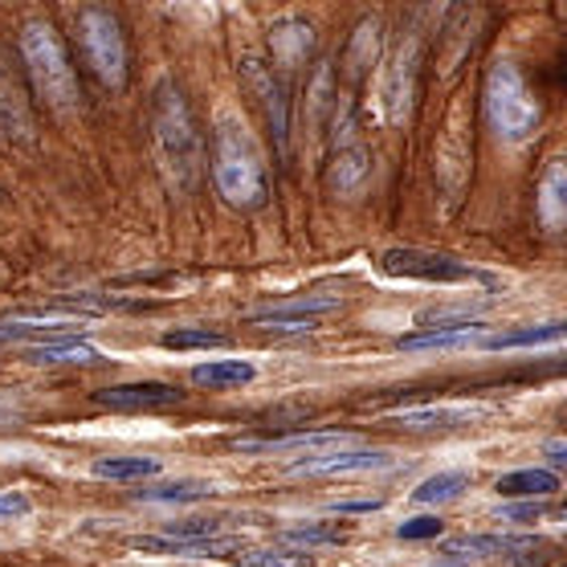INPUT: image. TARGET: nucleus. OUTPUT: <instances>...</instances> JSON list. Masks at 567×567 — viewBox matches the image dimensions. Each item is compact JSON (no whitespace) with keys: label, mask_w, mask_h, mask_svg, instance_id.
<instances>
[{"label":"nucleus","mask_w":567,"mask_h":567,"mask_svg":"<svg viewBox=\"0 0 567 567\" xmlns=\"http://www.w3.org/2000/svg\"><path fill=\"white\" fill-rule=\"evenodd\" d=\"M152 152L159 176L176 196H193L205 181V135L184 91L164 78L152 91Z\"/></svg>","instance_id":"obj_1"},{"label":"nucleus","mask_w":567,"mask_h":567,"mask_svg":"<svg viewBox=\"0 0 567 567\" xmlns=\"http://www.w3.org/2000/svg\"><path fill=\"white\" fill-rule=\"evenodd\" d=\"M213 184L225 205L254 213L270 200V172L254 131L237 115H220L213 127Z\"/></svg>","instance_id":"obj_2"},{"label":"nucleus","mask_w":567,"mask_h":567,"mask_svg":"<svg viewBox=\"0 0 567 567\" xmlns=\"http://www.w3.org/2000/svg\"><path fill=\"white\" fill-rule=\"evenodd\" d=\"M21 62H25V74L41 103L58 111V115H70L78 99H82L78 70L62 33L50 21H25V29H21Z\"/></svg>","instance_id":"obj_3"},{"label":"nucleus","mask_w":567,"mask_h":567,"mask_svg":"<svg viewBox=\"0 0 567 567\" xmlns=\"http://www.w3.org/2000/svg\"><path fill=\"white\" fill-rule=\"evenodd\" d=\"M482 103H486V123H491V131L503 143H527L539 135L543 103L511 58H498V62L491 65Z\"/></svg>","instance_id":"obj_4"},{"label":"nucleus","mask_w":567,"mask_h":567,"mask_svg":"<svg viewBox=\"0 0 567 567\" xmlns=\"http://www.w3.org/2000/svg\"><path fill=\"white\" fill-rule=\"evenodd\" d=\"M78 29V50H82V62L91 70L106 91H123L127 86V33L118 25V17L103 4H86L78 9L74 17Z\"/></svg>","instance_id":"obj_5"},{"label":"nucleus","mask_w":567,"mask_h":567,"mask_svg":"<svg viewBox=\"0 0 567 567\" xmlns=\"http://www.w3.org/2000/svg\"><path fill=\"white\" fill-rule=\"evenodd\" d=\"M380 270L392 274V278H416V282H470L477 278L465 261H453L445 254H429V249H388L380 258Z\"/></svg>","instance_id":"obj_6"},{"label":"nucleus","mask_w":567,"mask_h":567,"mask_svg":"<svg viewBox=\"0 0 567 567\" xmlns=\"http://www.w3.org/2000/svg\"><path fill=\"white\" fill-rule=\"evenodd\" d=\"M392 457L380 450H322V453H302L286 465V474L295 477H343V474H375L388 470Z\"/></svg>","instance_id":"obj_7"},{"label":"nucleus","mask_w":567,"mask_h":567,"mask_svg":"<svg viewBox=\"0 0 567 567\" xmlns=\"http://www.w3.org/2000/svg\"><path fill=\"white\" fill-rule=\"evenodd\" d=\"M241 82L246 91L258 99V106L266 111V123H270L274 140H278V152H286V135H290V106H286L282 82L274 78V70L261 58H246L241 62Z\"/></svg>","instance_id":"obj_8"},{"label":"nucleus","mask_w":567,"mask_h":567,"mask_svg":"<svg viewBox=\"0 0 567 567\" xmlns=\"http://www.w3.org/2000/svg\"><path fill=\"white\" fill-rule=\"evenodd\" d=\"M94 400L103 409H115V413H155V409L181 404L184 392L176 384H164V380H135V384L103 388V392H94Z\"/></svg>","instance_id":"obj_9"},{"label":"nucleus","mask_w":567,"mask_h":567,"mask_svg":"<svg viewBox=\"0 0 567 567\" xmlns=\"http://www.w3.org/2000/svg\"><path fill=\"white\" fill-rule=\"evenodd\" d=\"M331 310H339L336 295H307V298L278 302V307H270V310H258V315H249V322L270 327V331H315V327H319V315H331Z\"/></svg>","instance_id":"obj_10"},{"label":"nucleus","mask_w":567,"mask_h":567,"mask_svg":"<svg viewBox=\"0 0 567 567\" xmlns=\"http://www.w3.org/2000/svg\"><path fill=\"white\" fill-rule=\"evenodd\" d=\"M351 433L339 429H315V433H286V437H237V453H322V450H348Z\"/></svg>","instance_id":"obj_11"},{"label":"nucleus","mask_w":567,"mask_h":567,"mask_svg":"<svg viewBox=\"0 0 567 567\" xmlns=\"http://www.w3.org/2000/svg\"><path fill=\"white\" fill-rule=\"evenodd\" d=\"M315 45H319V33H315V25H310L307 17L286 13L270 25L274 65H282V70H298V65H307V58L315 53Z\"/></svg>","instance_id":"obj_12"},{"label":"nucleus","mask_w":567,"mask_h":567,"mask_svg":"<svg viewBox=\"0 0 567 567\" xmlns=\"http://www.w3.org/2000/svg\"><path fill=\"white\" fill-rule=\"evenodd\" d=\"M131 551L143 555H181V559H225V555L241 551V535H213V539H168V535H135L127 543Z\"/></svg>","instance_id":"obj_13"},{"label":"nucleus","mask_w":567,"mask_h":567,"mask_svg":"<svg viewBox=\"0 0 567 567\" xmlns=\"http://www.w3.org/2000/svg\"><path fill=\"white\" fill-rule=\"evenodd\" d=\"M336 172H331V184H336L339 193H355L363 181H368V172H372V155L363 147V140L355 135L351 123L336 127Z\"/></svg>","instance_id":"obj_14"},{"label":"nucleus","mask_w":567,"mask_h":567,"mask_svg":"<svg viewBox=\"0 0 567 567\" xmlns=\"http://www.w3.org/2000/svg\"><path fill=\"white\" fill-rule=\"evenodd\" d=\"M477 416H486L482 404H425V409H400L392 416V425L404 429H453V425H470Z\"/></svg>","instance_id":"obj_15"},{"label":"nucleus","mask_w":567,"mask_h":567,"mask_svg":"<svg viewBox=\"0 0 567 567\" xmlns=\"http://www.w3.org/2000/svg\"><path fill=\"white\" fill-rule=\"evenodd\" d=\"M413 65H416V41L400 45V53L392 58V70L384 74V103H388V118L409 115V99H413Z\"/></svg>","instance_id":"obj_16"},{"label":"nucleus","mask_w":567,"mask_h":567,"mask_svg":"<svg viewBox=\"0 0 567 567\" xmlns=\"http://www.w3.org/2000/svg\"><path fill=\"white\" fill-rule=\"evenodd\" d=\"M486 336L482 322H462V327H429V331H416V336L396 339L400 351H450V348H465V343H477Z\"/></svg>","instance_id":"obj_17"},{"label":"nucleus","mask_w":567,"mask_h":567,"mask_svg":"<svg viewBox=\"0 0 567 567\" xmlns=\"http://www.w3.org/2000/svg\"><path fill=\"white\" fill-rule=\"evenodd\" d=\"M494 491L503 494V498H551L559 491V477L551 470H543V465H530V470H515V474H503L498 477V486Z\"/></svg>","instance_id":"obj_18"},{"label":"nucleus","mask_w":567,"mask_h":567,"mask_svg":"<svg viewBox=\"0 0 567 567\" xmlns=\"http://www.w3.org/2000/svg\"><path fill=\"white\" fill-rule=\"evenodd\" d=\"M25 363H103V355H99V348H91V343H82V339L65 336V339H50V343H38V348L25 351Z\"/></svg>","instance_id":"obj_19"},{"label":"nucleus","mask_w":567,"mask_h":567,"mask_svg":"<svg viewBox=\"0 0 567 567\" xmlns=\"http://www.w3.org/2000/svg\"><path fill=\"white\" fill-rule=\"evenodd\" d=\"M539 220L547 225L551 233H559V225H564L567 217V176H564V164L559 159H551V168H547V176H543L539 184Z\"/></svg>","instance_id":"obj_20"},{"label":"nucleus","mask_w":567,"mask_h":567,"mask_svg":"<svg viewBox=\"0 0 567 567\" xmlns=\"http://www.w3.org/2000/svg\"><path fill=\"white\" fill-rule=\"evenodd\" d=\"M0 127L9 135H21V140L33 135V118H29V106L21 99V86L4 65H0Z\"/></svg>","instance_id":"obj_21"},{"label":"nucleus","mask_w":567,"mask_h":567,"mask_svg":"<svg viewBox=\"0 0 567 567\" xmlns=\"http://www.w3.org/2000/svg\"><path fill=\"white\" fill-rule=\"evenodd\" d=\"M258 375V368L249 360H208L193 368V384L200 388H241Z\"/></svg>","instance_id":"obj_22"},{"label":"nucleus","mask_w":567,"mask_h":567,"mask_svg":"<svg viewBox=\"0 0 567 567\" xmlns=\"http://www.w3.org/2000/svg\"><path fill=\"white\" fill-rule=\"evenodd\" d=\"M470 491V474L465 470H441V474L425 477L413 491V503L421 506H441V503H457L462 494Z\"/></svg>","instance_id":"obj_23"},{"label":"nucleus","mask_w":567,"mask_h":567,"mask_svg":"<svg viewBox=\"0 0 567 567\" xmlns=\"http://www.w3.org/2000/svg\"><path fill=\"white\" fill-rule=\"evenodd\" d=\"M559 339H564V322H547V327H523V331H503V336H482L477 343L486 351H511V348L559 343Z\"/></svg>","instance_id":"obj_24"},{"label":"nucleus","mask_w":567,"mask_h":567,"mask_svg":"<svg viewBox=\"0 0 567 567\" xmlns=\"http://www.w3.org/2000/svg\"><path fill=\"white\" fill-rule=\"evenodd\" d=\"M511 535H453L441 543V555L453 559H503Z\"/></svg>","instance_id":"obj_25"},{"label":"nucleus","mask_w":567,"mask_h":567,"mask_svg":"<svg viewBox=\"0 0 567 567\" xmlns=\"http://www.w3.org/2000/svg\"><path fill=\"white\" fill-rule=\"evenodd\" d=\"M91 470L94 477H111V482H143L159 474V457H99Z\"/></svg>","instance_id":"obj_26"},{"label":"nucleus","mask_w":567,"mask_h":567,"mask_svg":"<svg viewBox=\"0 0 567 567\" xmlns=\"http://www.w3.org/2000/svg\"><path fill=\"white\" fill-rule=\"evenodd\" d=\"M213 486L205 482H164V486H143L135 491L140 503H200V498H213Z\"/></svg>","instance_id":"obj_27"},{"label":"nucleus","mask_w":567,"mask_h":567,"mask_svg":"<svg viewBox=\"0 0 567 567\" xmlns=\"http://www.w3.org/2000/svg\"><path fill=\"white\" fill-rule=\"evenodd\" d=\"M159 343L168 351H208V348H229V336L208 331V327H176V331H164Z\"/></svg>","instance_id":"obj_28"},{"label":"nucleus","mask_w":567,"mask_h":567,"mask_svg":"<svg viewBox=\"0 0 567 567\" xmlns=\"http://www.w3.org/2000/svg\"><path fill=\"white\" fill-rule=\"evenodd\" d=\"M375 45H380V21L368 17V21H360V29H355V38H351V45H348L351 78H360L363 70L375 62Z\"/></svg>","instance_id":"obj_29"},{"label":"nucleus","mask_w":567,"mask_h":567,"mask_svg":"<svg viewBox=\"0 0 567 567\" xmlns=\"http://www.w3.org/2000/svg\"><path fill=\"white\" fill-rule=\"evenodd\" d=\"M237 567H310V555L290 551V547H261V551H237Z\"/></svg>","instance_id":"obj_30"},{"label":"nucleus","mask_w":567,"mask_h":567,"mask_svg":"<svg viewBox=\"0 0 567 567\" xmlns=\"http://www.w3.org/2000/svg\"><path fill=\"white\" fill-rule=\"evenodd\" d=\"M159 535L196 543V539H213V535H220V523H217V518H181V523H164V530H159Z\"/></svg>","instance_id":"obj_31"},{"label":"nucleus","mask_w":567,"mask_h":567,"mask_svg":"<svg viewBox=\"0 0 567 567\" xmlns=\"http://www.w3.org/2000/svg\"><path fill=\"white\" fill-rule=\"evenodd\" d=\"M282 539L298 543V547H331V543H343V530L339 527H290Z\"/></svg>","instance_id":"obj_32"},{"label":"nucleus","mask_w":567,"mask_h":567,"mask_svg":"<svg viewBox=\"0 0 567 567\" xmlns=\"http://www.w3.org/2000/svg\"><path fill=\"white\" fill-rule=\"evenodd\" d=\"M441 527H445V523H441L437 515H421V518H409V523H400L396 527V539H437L441 535Z\"/></svg>","instance_id":"obj_33"},{"label":"nucleus","mask_w":567,"mask_h":567,"mask_svg":"<svg viewBox=\"0 0 567 567\" xmlns=\"http://www.w3.org/2000/svg\"><path fill=\"white\" fill-rule=\"evenodd\" d=\"M29 511H33V503H29L25 494H17V491L0 494V518H25Z\"/></svg>","instance_id":"obj_34"},{"label":"nucleus","mask_w":567,"mask_h":567,"mask_svg":"<svg viewBox=\"0 0 567 567\" xmlns=\"http://www.w3.org/2000/svg\"><path fill=\"white\" fill-rule=\"evenodd\" d=\"M380 498H351V503H331L327 511L331 515H372V511H380Z\"/></svg>","instance_id":"obj_35"},{"label":"nucleus","mask_w":567,"mask_h":567,"mask_svg":"<svg viewBox=\"0 0 567 567\" xmlns=\"http://www.w3.org/2000/svg\"><path fill=\"white\" fill-rule=\"evenodd\" d=\"M547 457H551V465H564L567 462V445L559 437L555 441H547Z\"/></svg>","instance_id":"obj_36"}]
</instances>
